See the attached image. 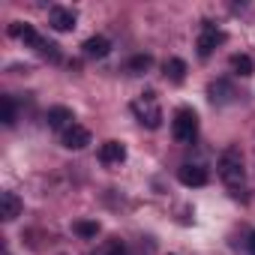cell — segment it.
Here are the masks:
<instances>
[{
	"label": "cell",
	"instance_id": "obj_1",
	"mask_svg": "<svg viewBox=\"0 0 255 255\" xmlns=\"http://www.w3.org/2000/svg\"><path fill=\"white\" fill-rule=\"evenodd\" d=\"M219 177H222V183L228 186V189H240L243 183H246V168H243V153L237 150V147H228V150H222V156H219Z\"/></svg>",
	"mask_w": 255,
	"mask_h": 255
},
{
	"label": "cell",
	"instance_id": "obj_2",
	"mask_svg": "<svg viewBox=\"0 0 255 255\" xmlns=\"http://www.w3.org/2000/svg\"><path fill=\"white\" fill-rule=\"evenodd\" d=\"M9 33H12L15 39H21L24 45H30V48H36V51H39L42 57H48V60H60V48H57L54 42H48L45 36H39L33 24H24V21H15V24H9Z\"/></svg>",
	"mask_w": 255,
	"mask_h": 255
},
{
	"label": "cell",
	"instance_id": "obj_3",
	"mask_svg": "<svg viewBox=\"0 0 255 255\" xmlns=\"http://www.w3.org/2000/svg\"><path fill=\"white\" fill-rule=\"evenodd\" d=\"M171 135L177 144H192L198 135V114L192 108H177L171 120Z\"/></svg>",
	"mask_w": 255,
	"mask_h": 255
},
{
	"label": "cell",
	"instance_id": "obj_4",
	"mask_svg": "<svg viewBox=\"0 0 255 255\" xmlns=\"http://www.w3.org/2000/svg\"><path fill=\"white\" fill-rule=\"evenodd\" d=\"M132 111H135L138 123H144L147 129H159V126H162V108L156 102V93H141L132 102Z\"/></svg>",
	"mask_w": 255,
	"mask_h": 255
},
{
	"label": "cell",
	"instance_id": "obj_5",
	"mask_svg": "<svg viewBox=\"0 0 255 255\" xmlns=\"http://www.w3.org/2000/svg\"><path fill=\"white\" fill-rule=\"evenodd\" d=\"M222 42H225V33H222L216 24L204 21V24H201V33H198V42H195L198 57H210V54L216 51V45H222Z\"/></svg>",
	"mask_w": 255,
	"mask_h": 255
},
{
	"label": "cell",
	"instance_id": "obj_6",
	"mask_svg": "<svg viewBox=\"0 0 255 255\" xmlns=\"http://www.w3.org/2000/svg\"><path fill=\"white\" fill-rule=\"evenodd\" d=\"M207 96H210L213 105H228V102L237 99V90H234V84L228 78H216V81L207 84Z\"/></svg>",
	"mask_w": 255,
	"mask_h": 255
},
{
	"label": "cell",
	"instance_id": "obj_7",
	"mask_svg": "<svg viewBox=\"0 0 255 255\" xmlns=\"http://www.w3.org/2000/svg\"><path fill=\"white\" fill-rule=\"evenodd\" d=\"M60 141H63V147H69V150H81V147L90 144V129H87V126H81V123H72L69 129L60 135Z\"/></svg>",
	"mask_w": 255,
	"mask_h": 255
},
{
	"label": "cell",
	"instance_id": "obj_8",
	"mask_svg": "<svg viewBox=\"0 0 255 255\" xmlns=\"http://www.w3.org/2000/svg\"><path fill=\"white\" fill-rule=\"evenodd\" d=\"M48 24L57 30V33H66L75 27V12L69 6H51L48 9Z\"/></svg>",
	"mask_w": 255,
	"mask_h": 255
},
{
	"label": "cell",
	"instance_id": "obj_9",
	"mask_svg": "<svg viewBox=\"0 0 255 255\" xmlns=\"http://www.w3.org/2000/svg\"><path fill=\"white\" fill-rule=\"evenodd\" d=\"M45 123L51 126V129H57V132H66L69 126L75 123V117H72V111H69L66 105H54V108H48Z\"/></svg>",
	"mask_w": 255,
	"mask_h": 255
},
{
	"label": "cell",
	"instance_id": "obj_10",
	"mask_svg": "<svg viewBox=\"0 0 255 255\" xmlns=\"http://www.w3.org/2000/svg\"><path fill=\"white\" fill-rule=\"evenodd\" d=\"M21 198L15 195V192H0V219L3 222H12V219H18L21 216Z\"/></svg>",
	"mask_w": 255,
	"mask_h": 255
},
{
	"label": "cell",
	"instance_id": "obj_11",
	"mask_svg": "<svg viewBox=\"0 0 255 255\" xmlns=\"http://www.w3.org/2000/svg\"><path fill=\"white\" fill-rule=\"evenodd\" d=\"M177 180L183 183V186H189V189H195V186H204L207 183V171L201 168V165H180V171H177Z\"/></svg>",
	"mask_w": 255,
	"mask_h": 255
},
{
	"label": "cell",
	"instance_id": "obj_12",
	"mask_svg": "<svg viewBox=\"0 0 255 255\" xmlns=\"http://www.w3.org/2000/svg\"><path fill=\"white\" fill-rule=\"evenodd\" d=\"M126 159V147L120 144V141H105L102 147H99V162H105V165H120Z\"/></svg>",
	"mask_w": 255,
	"mask_h": 255
},
{
	"label": "cell",
	"instance_id": "obj_13",
	"mask_svg": "<svg viewBox=\"0 0 255 255\" xmlns=\"http://www.w3.org/2000/svg\"><path fill=\"white\" fill-rule=\"evenodd\" d=\"M81 48H84V57H96L99 60V57H105L111 51V42L105 36H90V39H84Z\"/></svg>",
	"mask_w": 255,
	"mask_h": 255
},
{
	"label": "cell",
	"instance_id": "obj_14",
	"mask_svg": "<svg viewBox=\"0 0 255 255\" xmlns=\"http://www.w3.org/2000/svg\"><path fill=\"white\" fill-rule=\"evenodd\" d=\"M150 66H153V57L150 54H135V57H129V63H126V72H129V75H141Z\"/></svg>",
	"mask_w": 255,
	"mask_h": 255
},
{
	"label": "cell",
	"instance_id": "obj_15",
	"mask_svg": "<svg viewBox=\"0 0 255 255\" xmlns=\"http://www.w3.org/2000/svg\"><path fill=\"white\" fill-rule=\"evenodd\" d=\"M231 69H234V75L249 78V75H252V69H255V63H252V57H249V54H234V57H231Z\"/></svg>",
	"mask_w": 255,
	"mask_h": 255
},
{
	"label": "cell",
	"instance_id": "obj_16",
	"mask_svg": "<svg viewBox=\"0 0 255 255\" xmlns=\"http://www.w3.org/2000/svg\"><path fill=\"white\" fill-rule=\"evenodd\" d=\"M165 75H168L174 84H180V81L186 78V63H183L180 57H171V60H165Z\"/></svg>",
	"mask_w": 255,
	"mask_h": 255
},
{
	"label": "cell",
	"instance_id": "obj_17",
	"mask_svg": "<svg viewBox=\"0 0 255 255\" xmlns=\"http://www.w3.org/2000/svg\"><path fill=\"white\" fill-rule=\"evenodd\" d=\"M72 231H75L78 237H87V240H90V237L99 234V222H87V219H81V222L72 225Z\"/></svg>",
	"mask_w": 255,
	"mask_h": 255
},
{
	"label": "cell",
	"instance_id": "obj_18",
	"mask_svg": "<svg viewBox=\"0 0 255 255\" xmlns=\"http://www.w3.org/2000/svg\"><path fill=\"white\" fill-rule=\"evenodd\" d=\"M93 255H129V252H126V246H123L120 240H108V243H102Z\"/></svg>",
	"mask_w": 255,
	"mask_h": 255
},
{
	"label": "cell",
	"instance_id": "obj_19",
	"mask_svg": "<svg viewBox=\"0 0 255 255\" xmlns=\"http://www.w3.org/2000/svg\"><path fill=\"white\" fill-rule=\"evenodd\" d=\"M0 105H3V123L12 126L15 123V102H12V96H3V99H0Z\"/></svg>",
	"mask_w": 255,
	"mask_h": 255
},
{
	"label": "cell",
	"instance_id": "obj_20",
	"mask_svg": "<svg viewBox=\"0 0 255 255\" xmlns=\"http://www.w3.org/2000/svg\"><path fill=\"white\" fill-rule=\"evenodd\" d=\"M246 249H249V255H255V231L249 234V240H246Z\"/></svg>",
	"mask_w": 255,
	"mask_h": 255
},
{
	"label": "cell",
	"instance_id": "obj_21",
	"mask_svg": "<svg viewBox=\"0 0 255 255\" xmlns=\"http://www.w3.org/2000/svg\"><path fill=\"white\" fill-rule=\"evenodd\" d=\"M6 255H9V252H6Z\"/></svg>",
	"mask_w": 255,
	"mask_h": 255
}]
</instances>
